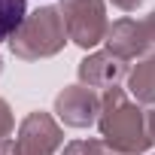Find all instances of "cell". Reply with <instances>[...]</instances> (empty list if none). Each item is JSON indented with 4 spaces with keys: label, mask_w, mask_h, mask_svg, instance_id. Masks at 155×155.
I'll use <instances>...</instances> for the list:
<instances>
[{
    "label": "cell",
    "mask_w": 155,
    "mask_h": 155,
    "mask_svg": "<svg viewBox=\"0 0 155 155\" xmlns=\"http://www.w3.org/2000/svg\"><path fill=\"white\" fill-rule=\"evenodd\" d=\"M28 18V0H0V43L21 31Z\"/></svg>",
    "instance_id": "obj_1"
}]
</instances>
